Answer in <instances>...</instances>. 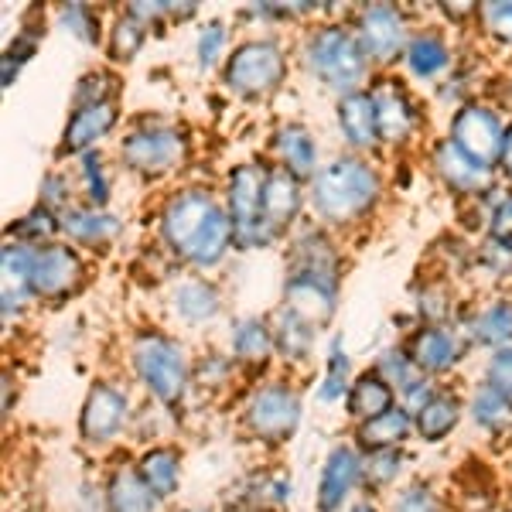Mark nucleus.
Listing matches in <instances>:
<instances>
[{"label": "nucleus", "mask_w": 512, "mask_h": 512, "mask_svg": "<svg viewBox=\"0 0 512 512\" xmlns=\"http://www.w3.org/2000/svg\"><path fill=\"white\" fill-rule=\"evenodd\" d=\"M161 236L178 260L192 267H216L233 250L236 233L229 212L202 188L178 192L161 212Z\"/></svg>", "instance_id": "nucleus-1"}, {"label": "nucleus", "mask_w": 512, "mask_h": 512, "mask_svg": "<svg viewBox=\"0 0 512 512\" xmlns=\"http://www.w3.org/2000/svg\"><path fill=\"white\" fill-rule=\"evenodd\" d=\"M379 192H383V181H379L376 168L352 154L335 158L311 178L315 212L332 226H349V222L362 219L379 202Z\"/></svg>", "instance_id": "nucleus-2"}, {"label": "nucleus", "mask_w": 512, "mask_h": 512, "mask_svg": "<svg viewBox=\"0 0 512 512\" xmlns=\"http://www.w3.org/2000/svg\"><path fill=\"white\" fill-rule=\"evenodd\" d=\"M304 65L318 82H325L328 89H335L342 96L359 93L362 79L369 72V59L362 52L359 38H355V31L338 28V24L318 28L304 41Z\"/></svg>", "instance_id": "nucleus-3"}, {"label": "nucleus", "mask_w": 512, "mask_h": 512, "mask_svg": "<svg viewBox=\"0 0 512 512\" xmlns=\"http://www.w3.org/2000/svg\"><path fill=\"white\" fill-rule=\"evenodd\" d=\"M134 369L140 376V383L151 390L154 400H161L164 407H178L181 396L188 390V359L185 349L175 338L161 335V332H144L134 342Z\"/></svg>", "instance_id": "nucleus-4"}, {"label": "nucleus", "mask_w": 512, "mask_h": 512, "mask_svg": "<svg viewBox=\"0 0 512 512\" xmlns=\"http://www.w3.org/2000/svg\"><path fill=\"white\" fill-rule=\"evenodd\" d=\"M226 86L236 96H270L287 76V59L280 52L277 41L270 38H253L243 41L226 62Z\"/></svg>", "instance_id": "nucleus-5"}, {"label": "nucleus", "mask_w": 512, "mask_h": 512, "mask_svg": "<svg viewBox=\"0 0 512 512\" xmlns=\"http://www.w3.org/2000/svg\"><path fill=\"white\" fill-rule=\"evenodd\" d=\"M226 212L233 222L236 243L243 250H263L274 243L267 222H263V171H256L253 164H239L229 175Z\"/></svg>", "instance_id": "nucleus-6"}, {"label": "nucleus", "mask_w": 512, "mask_h": 512, "mask_svg": "<svg viewBox=\"0 0 512 512\" xmlns=\"http://www.w3.org/2000/svg\"><path fill=\"white\" fill-rule=\"evenodd\" d=\"M188 158V140L181 130L154 123L140 127L120 144V161L137 175H168Z\"/></svg>", "instance_id": "nucleus-7"}, {"label": "nucleus", "mask_w": 512, "mask_h": 512, "mask_svg": "<svg viewBox=\"0 0 512 512\" xmlns=\"http://www.w3.org/2000/svg\"><path fill=\"white\" fill-rule=\"evenodd\" d=\"M301 424V400L287 383H267L246 407V431L263 444H284Z\"/></svg>", "instance_id": "nucleus-8"}, {"label": "nucleus", "mask_w": 512, "mask_h": 512, "mask_svg": "<svg viewBox=\"0 0 512 512\" xmlns=\"http://www.w3.org/2000/svg\"><path fill=\"white\" fill-rule=\"evenodd\" d=\"M355 38H359L362 52L373 65H390L396 55H407V18L396 11L393 4H369L359 11L355 21Z\"/></svg>", "instance_id": "nucleus-9"}, {"label": "nucleus", "mask_w": 512, "mask_h": 512, "mask_svg": "<svg viewBox=\"0 0 512 512\" xmlns=\"http://www.w3.org/2000/svg\"><path fill=\"white\" fill-rule=\"evenodd\" d=\"M451 140L472 161L492 168V164H499V158H502V140H506V130H502V120L495 117L489 106L465 103L451 120Z\"/></svg>", "instance_id": "nucleus-10"}, {"label": "nucleus", "mask_w": 512, "mask_h": 512, "mask_svg": "<svg viewBox=\"0 0 512 512\" xmlns=\"http://www.w3.org/2000/svg\"><path fill=\"white\" fill-rule=\"evenodd\" d=\"M82 277H86L82 256L76 250H69V246L48 243L35 256L28 291L31 297H41V301H65V297L76 294L82 287Z\"/></svg>", "instance_id": "nucleus-11"}, {"label": "nucleus", "mask_w": 512, "mask_h": 512, "mask_svg": "<svg viewBox=\"0 0 512 512\" xmlns=\"http://www.w3.org/2000/svg\"><path fill=\"white\" fill-rule=\"evenodd\" d=\"M335 294H338V277L335 274L294 270L284 284V304H280V308H287L308 328H321V325H328L335 315Z\"/></svg>", "instance_id": "nucleus-12"}, {"label": "nucleus", "mask_w": 512, "mask_h": 512, "mask_svg": "<svg viewBox=\"0 0 512 512\" xmlns=\"http://www.w3.org/2000/svg\"><path fill=\"white\" fill-rule=\"evenodd\" d=\"M127 396L110 383H96L89 390L86 403H82V417H79V431L89 444H110L113 437L123 431L127 424Z\"/></svg>", "instance_id": "nucleus-13"}, {"label": "nucleus", "mask_w": 512, "mask_h": 512, "mask_svg": "<svg viewBox=\"0 0 512 512\" xmlns=\"http://www.w3.org/2000/svg\"><path fill=\"white\" fill-rule=\"evenodd\" d=\"M369 96H373V106H376L379 137H383L386 144H403L417 123V113H414V103H410L407 89L393 79H379Z\"/></svg>", "instance_id": "nucleus-14"}, {"label": "nucleus", "mask_w": 512, "mask_h": 512, "mask_svg": "<svg viewBox=\"0 0 512 512\" xmlns=\"http://www.w3.org/2000/svg\"><path fill=\"white\" fill-rule=\"evenodd\" d=\"M362 478V458L355 454L349 444H338L332 454L325 458L318 482V512H335L342 509V502L349 499L352 489Z\"/></svg>", "instance_id": "nucleus-15"}, {"label": "nucleus", "mask_w": 512, "mask_h": 512, "mask_svg": "<svg viewBox=\"0 0 512 512\" xmlns=\"http://www.w3.org/2000/svg\"><path fill=\"white\" fill-rule=\"evenodd\" d=\"M301 212V178H294L287 168H270L263 175V222L270 236H280Z\"/></svg>", "instance_id": "nucleus-16"}, {"label": "nucleus", "mask_w": 512, "mask_h": 512, "mask_svg": "<svg viewBox=\"0 0 512 512\" xmlns=\"http://www.w3.org/2000/svg\"><path fill=\"white\" fill-rule=\"evenodd\" d=\"M434 168H437V175L448 181L451 192H458V195H482L492 188V168L472 161L454 140H441V144H437Z\"/></svg>", "instance_id": "nucleus-17"}, {"label": "nucleus", "mask_w": 512, "mask_h": 512, "mask_svg": "<svg viewBox=\"0 0 512 512\" xmlns=\"http://www.w3.org/2000/svg\"><path fill=\"white\" fill-rule=\"evenodd\" d=\"M407 355L414 359L420 373H448L465 355V342H461L458 332H448V328H420Z\"/></svg>", "instance_id": "nucleus-18"}, {"label": "nucleus", "mask_w": 512, "mask_h": 512, "mask_svg": "<svg viewBox=\"0 0 512 512\" xmlns=\"http://www.w3.org/2000/svg\"><path fill=\"white\" fill-rule=\"evenodd\" d=\"M117 123V106L113 103H93L76 106L62 134V154H89L96 140H103Z\"/></svg>", "instance_id": "nucleus-19"}, {"label": "nucleus", "mask_w": 512, "mask_h": 512, "mask_svg": "<svg viewBox=\"0 0 512 512\" xmlns=\"http://www.w3.org/2000/svg\"><path fill=\"white\" fill-rule=\"evenodd\" d=\"M338 130H342V137L349 140L352 147H359V151L376 147L383 137H379L373 96L362 93V89L352 96H342V103H338Z\"/></svg>", "instance_id": "nucleus-20"}, {"label": "nucleus", "mask_w": 512, "mask_h": 512, "mask_svg": "<svg viewBox=\"0 0 512 512\" xmlns=\"http://www.w3.org/2000/svg\"><path fill=\"white\" fill-rule=\"evenodd\" d=\"M274 151H277V161L280 168H287L294 178H315L318 175V144L315 137L308 134V127H301V123H287V127L277 130L274 137Z\"/></svg>", "instance_id": "nucleus-21"}, {"label": "nucleus", "mask_w": 512, "mask_h": 512, "mask_svg": "<svg viewBox=\"0 0 512 512\" xmlns=\"http://www.w3.org/2000/svg\"><path fill=\"white\" fill-rule=\"evenodd\" d=\"M59 226L65 236L76 239L82 246H103L120 236V219H113L110 212H103V209H93V205H86V209L69 205L59 216Z\"/></svg>", "instance_id": "nucleus-22"}, {"label": "nucleus", "mask_w": 512, "mask_h": 512, "mask_svg": "<svg viewBox=\"0 0 512 512\" xmlns=\"http://www.w3.org/2000/svg\"><path fill=\"white\" fill-rule=\"evenodd\" d=\"M161 499L137 468H117L106 485V512H158Z\"/></svg>", "instance_id": "nucleus-23"}, {"label": "nucleus", "mask_w": 512, "mask_h": 512, "mask_svg": "<svg viewBox=\"0 0 512 512\" xmlns=\"http://www.w3.org/2000/svg\"><path fill=\"white\" fill-rule=\"evenodd\" d=\"M410 431H414V414L403 410V407H393V410H386V414L359 424L355 441H359L369 454L373 451H396L410 437Z\"/></svg>", "instance_id": "nucleus-24"}, {"label": "nucleus", "mask_w": 512, "mask_h": 512, "mask_svg": "<svg viewBox=\"0 0 512 512\" xmlns=\"http://www.w3.org/2000/svg\"><path fill=\"white\" fill-rule=\"evenodd\" d=\"M396 396H393V386L383 383L376 373H366L359 376L352 383L349 390V400H345V407H349V414L359 420V424H366V420H373L379 414H386V410L396 407Z\"/></svg>", "instance_id": "nucleus-25"}, {"label": "nucleus", "mask_w": 512, "mask_h": 512, "mask_svg": "<svg viewBox=\"0 0 512 512\" xmlns=\"http://www.w3.org/2000/svg\"><path fill=\"white\" fill-rule=\"evenodd\" d=\"M137 472L154 489V495L164 502V499H171L181 485V458L175 448H151L137 461Z\"/></svg>", "instance_id": "nucleus-26"}, {"label": "nucleus", "mask_w": 512, "mask_h": 512, "mask_svg": "<svg viewBox=\"0 0 512 512\" xmlns=\"http://www.w3.org/2000/svg\"><path fill=\"white\" fill-rule=\"evenodd\" d=\"M277 352L274 328L260 318H243L233 328V355L239 362H250V366H263L270 355Z\"/></svg>", "instance_id": "nucleus-27"}, {"label": "nucleus", "mask_w": 512, "mask_h": 512, "mask_svg": "<svg viewBox=\"0 0 512 512\" xmlns=\"http://www.w3.org/2000/svg\"><path fill=\"white\" fill-rule=\"evenodd\" d=\"M175 311L185 321H192V325H205V321H212L222 311V297L212 284H205V280H185V284H178L175 291Z\"/></svg>", "instance_id": "nucleus-28"}, {"label": "nucleus", "mask_w": 512, "mask_h": 512, "mask_svg": "<svg viewBox=\"0 0 512 512\" xmlns=\"http://www.w3.org/2000/svg\"><path fill=\"white\" fill-rule=\"evenodd\" d=\"M407 65L417 79H434L451 65V48L437 31H420L407 45Z\"/></svg>", "instance_id": "nucleus-29"}, {"label": "nucleus", "mask_w": 512, "mask_h": 512, "mask_svg": "<svg viewBox=\"0 0 512 512\" xmlns=\"http://www.w3.org/2000/svg\"><path fill=\"white\" fill-rule=\"evenodd\" d=\"M458 420H461L458 396L437 393L434 400L414 417V427H417V434L424 437L427 444H437V441H444V437H448L454 427H458Z\"/></svg>", "instance_id": "nucleus-30"}, {"label": "nucleus", "mask_w": 512, "mask_h": 512, "mask_svg": "<svg viewBox=\"0 0 512 512\" xmlns=\"http://www.w3.org/2000/svg\"><path fill=\"white\" fill-rule=\"evenodd\" d=\"M472 420L489 434H512V400L485 383L472 396Z\"/></svg>", "instance_id": "nucleus-31"}, {"label": "nucleus", "mask_w": 512, "mask_h": 512, "mask_svg": "<svg viewBox=\"0 0 512 512\" xmlns=\"http://www.w3.org/2000/svg\"><path fill=\"white\" fill-rule=\"evenodd\" d=\"M472 335H475V342L492 345L495 352L509 349L512 345V304L495 301L485 311H478L472 321Z\"/></svg>", "instance_id": "nucleus-32"}, {"label": "nucleus", "mask_w": 512, "mask_h": 512, "mask_svg": "<svg viewBox=\"0 0 512 512\" xmlns=\"http://www.w3.org/2000/svg\"><path fill=\"white\" fill-rule=\"evenodd\" d=\"M274 342H277V352L284 359H304L311 352V342H315V328H308L301 318H294L287 308H280L274 315Z\"/></svg>", "instance_id": "nucleus-33"}, {"label": "nucleus", "mask_w": 512, "mask_h": 512, "mask_svg": "<svg viewBox=\"0 0 512 512\" xmlns=\"http://www.w3.org/2000/svg\"><path fill=\"white\" fill-rule=\"evenodd\" d=\"M59 216H55L52 209H45V205H38L35 212H28L24 219H18L11 226V236L18 239V243H28V246H38L41 250V243L45 239H52L55 233H59ZM48 246V243H45Z\"/></svg>", "instance_id": "nucleus-34"}, {"label": "nucleus", "mask_w": 512, "mask_h": 512, "mask_svg": "<svg viewBox=\"0 0 512 512\" xmlns=\"http://www.w3.org/2000/svg\"><path fill=\"white\" fill-rule=\"evenodd\" d=\"M373 373L383 379V383H390L393 390H407V386H414L420 376V369L414 366V359H410L407 352H400V349H390V352H383L379 355V362H376V369Z\"/></svg>", "instance_id": "nucleus-35"}, {"label": "nucleus", "mask_w": 512, "mask_h": 512, "mask_svg": "<svg viewBox=\"0 0 512 512\" xmlns=\"http://www.w3.org/2000/svg\"><path fill=\"white\" fill-rule=\"evenodd\" d=\"M144 41H147V28H144V24L134 21L130 14H123V18L113 24V31H110V59L130 62L140 52V48H144Z\"/></svg>", "instance_id": "nucleus-36"}, {"label": "nucleus", "mask_w": 512, "mask_h": 512, "mask_svg": "<svg viewBox=\"0 0 512 512\" xmlns=\"http://www.w3.org/2000/svg\"><path fill=\"white\" fill-rule=\"evenodd\" d=\"M349 390H352L349 386V355H345L342 342L335 338L332 355H328V373H325V379H321L318 396L325 403H335V400H342V393H349Z\"/></svg>", "instance_id": "nucleus-37"}, {"label": "nucleus", "mask_w": 512, "mask_h": 512, "mask_svg": "<svg viewBox=\"0 0 512 512\" xmlns=\"http://www.w3.org/2000/svg\"><path fill=\"white\" fill-rule=\"evenodd\" d=\"M400 468V451H373L369 458H362V482H366V489H383V485H390L400 475Z\"/></svg>", "instance_id": "nucleus-38"}, {"label": "nucleus", "mask_w": 512, "mask_h": 512, "mask_svg": "<svg viewBox=\"0 0 512 512\" xmlns=\"http://www.w3.org/2000/svg\"><path fill=\"white\" fill-rule=\"evenodd\" d=\"M82 185H86V198L93 209H103L106 202H110V178H106V168H103V158H99L96 151L82 154Z\"/></svg>", "instance_id": "nucleus-39"}, {"label": "nucleus", "mask_w": 512, "mask_h": 512, "mask_svg": "<svg viewBox=\"0 0 512 512\" xmlns=\"http://www.w3.org/2000/svg\"><path fill=\"white\" fill-rule=\"evenodd\" d=\"M59 21L69 35L79 41H96L99 38V14L89 4H65L59 11Z\"/></svg>", "instance_id": "nucleus-40"}, {"label": "nucleus", "mask_w": 512, "mask_h": 512, "mask_svg": "<svg viewBox=\"0 0 512 512\" xmlns=\"http://www.w3.org/2000/svg\"><path fill=\"white\" fill-rule=\"evenodd\" d=\"M222 48H226V28H222V21L202 24V31H198V41H195L198 69H212V65L219 62Z\"/></svg>", "instance_id": "nucleus-41"}, {"label": "nucleus", "mask_w": 512, "mask_h": 512, "mask_svg": "<svg viewBox=\"0 0 512 512\" xmlns=\"http://www.w3.org/2000/svg\"><path fill=\"white\" fill-rule=\"evenodd\" d=\"M117 86V79L110 72H89V76L79 79L76 89V106H93V103H113L110 93Z\"/></svg>", "instance_id": "nucleus-42"}, {"label": "nucleus", "mask_w": 512, "mask_h": 512, "mask_svg": "<svg viewBox=\"0 0 512 512\" xmlns=\"http://www.w3.org/2000/svg\"><path fill=\"white\" fill-rule=\"evenodd\" d=\"M393 512H437V495L431 485L424 482H414L407 485L393 502Z\"/></svg>", "instance_id": "nucleus-43"}, {"label": "nucleus", "mask_w": 512, "mask_h": 512, "mask_svg": "<svg viewBox=\"0 0 512 512\" xmlns=\"http://www.w3.org/2000/svg\"><path fill=\"white\" fill-rule=\"evenodd\" d=\"M489 386L512 400V345L492 355V362H489Z\"/></svg>", "instance_id": "nucleus-44"}, {"label": "nucleus", "mask_w": 512, "mask_h": 512, "mask_svg": "<svg viewBox=\"0 0 512 512\" xmlns=\"http://www.w3.org/2000/svg\"><path fill=\"white\" fill-rule=\"evenodd\" d=\"M41 205L52 209L55 216H62V212L69 209V181L62 175H48L41 181Z\"/></svg>", "instance_id": "nucleus-45"}, {"label": "nucleus", "mask_w": 512, "mask_h": 512, "mask_svg": "<svg viewBox=\"0 0 512 512\" xmlns=\"http://www.w3.org/2000/svg\"><path fill=\"white\" fill-rule=\"evenodd\" d=\"M482 18H485V24H489V31L495 38L512 45V4H485Z\"/></svg>", "instance_id": "nucleus-46"}, {"label": "nucleus", "mask_w": 512, "mask_h": 512, "mask_svg": "<svg viewBox=\"0 0 512 512\" xmlns=\"http://www.w3.org/2000/svg\"><path fill=\"white\" fill-rule=\"evenodd\" d=\"M489 226H492V239H495V243H502V246H509V250H512V195L502 198V202L492 209Z\"/></svg>", "instance_id": "nucleus-47"}, {"label": "nucleus", "mask_w": 512, "mask_h": 512, "mask_svg": "<svg viewBox=\"0 0 512 512\" xmlns=\"http://www.w3.org/2000/svg\"><path fill=\"white\" fill-rule=\"evenodd\" d=\"M499 168L506 171L512 178V123L506 127V140H502V158H499Z\"/></svg>", "instance_id": "nucleus-48"}, {"label": "nucleus", "mask_w": 512, "mask_h": 512, "mask_svg": "<svg viewBox=\"0 0 512 512\" xmlns=\"http://www.w3.org/2000/svg\"><path fill=\"white\" fill-rule=\"evenodd\" d=\"M349 512H379L376 506H369V502H359V506H352Z\"/></svg>", "instance_id": "nucleus-49"}, {"label": "nucleus", "mask_w": 512, "mask_h": 512, "mask_svg": "<svg viewBox=\"0 0 512 512\" xmlns=\"http://www.w3.org/2000/svg\"><path fill=\"white\" fill-rule=\"evenodd\" d=\"M188 512H205V509H188Z\"/></svg>", "instance_id": "nucleus-50"}, {"label": "nucleus", "mask_w": 512, "mask_h": 512, "mask_svg": "<svg viewBox=\"0 0 512 512\" xmlns=\"http://www.w3.org/2000/svg\"><path fill=\"white\" fill-rule=\"evenodd\" d=\"M509 512H512V509H509Z\"/></svg>", "instance_id": "nucleus-51"}]
</instances>
